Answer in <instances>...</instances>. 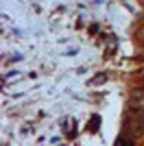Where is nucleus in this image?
<instances>
[{"label": "nucleus", "mask_w": 144, "mask_h": 146, "mask_svg": "<svg viewBox=\"0 0 144 146\" xmlns=\"http://www.w3.org/2000/svg\"><path fill=\"white\" fill-rule=\"evenodd\" d=\"M100 124H102V118H100V116H99L98 114H92L91 119L88 122L89 131L92 134L97 133L100 129Z\"/></svg>", "instance_id": "1"}, {"label": "nucleus", "mask_w": 144, "mask_h": 146, "mask_svg": "<svg viewBox=\"0 0 144 146\" xmlns=\"http://www.w3.org/2000/svg\"><path fill=\"white\" fill-rule=\"evenodd\" d=\"M107 76L104 73H98V74L93 77L92 79L91 80V83L93 86H102L104 83L107 82Z\"/></svg>", "instance_id": "2"}, {"label": "nucleus", "mask_w": 144, "mask_h": 146, "mask_svg": "<svg viewBox=\"0 0 144 146\" xmlns=\"http://www.w3.org/2000/svg\"><path fill=\"white\" fill-rule=\"evenodd\" d=\"M133 143L130 140L126 139V138L122 136H119L114 143V145H116V146H128V145H133Z\"/></svg>", "instance_id": "3"}, {"label": "nucleus", "mask_w": 144, "mask_h": 146, "mask_svg": "<svg viewBox=\"0 0 144 146\" xmlns=\"http://www.w3.org/2000/svg\"><path fill=\"white\" fill-rule=\"evenodd\" d=\"M89 31H90L92 34H94V33H96V32L98 31V24H96V23H93V24L91 26V28H90Z\"/></svg>", "instance_id": "4"}, {"label": "nucleus", "mask_w": 144, "mask_h": 146, "mask_svg": "<svg viewBox=\"0 0 144 146\" xmlns=\"http://www.w3.org/2000/svg\"><path fill=\"white\" fill-rule=\"evenodd\" d=\"M22 59H23L22 55H21L20 54H18V53H16V54H15V55H14V56L12 58V61H15V62H17V61H20V60H22Z\"/></svg>", "instance_id": "5"}, {"label": "nucleus", "mask_w": 144, "mask_h": 146, "mask_svg": "<svg viewBox=\"0 0 144 146\" xmlns=\"http://www.w3.org/2000/svg\"><path fill=\"white\" fill-rule=\"evenodd\" d=\"M17 74H19V71H17V70H13V71H10L9 73H7L6 77L9 78V77H13L14 75H17Z\"/></svg>", "instance_id": "6"}, {"label": "nucleus", "mask_w": 144, "mask_h": 146, "mask_svg": "<svg viewBox=\"0 0 144 146\" xmlns=\"http://www.w3.org/2000/svg\"><path fill=\"white\" fill-rule=\"evenodd\" d=\"M59 140V137H54L51 139V143H55V141H58Z\"/></svg>", "instance_id": "7"}]
</instances>
